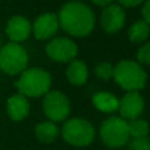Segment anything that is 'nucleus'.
<instances>
[{"label": "nucleus", "mask_w": 150, "mask_h": 150, "mask_svg": "<svg viewBox=\"0 0 150 150\" xmlns=\"http://www.w3.org/2000/svg\"><path fill=\"white\" fill-rule=\"evenodd\" d=\"M58 26H59V23H58V16L55 13H42L38 17L36 18V21L32 25V32H33L34 37L37 40H47L52 38L58 30Z\"/></svg>", "instance_id": "9b49d317"}, {"label": "nucleus", "mask_w": 150, "mask_h": 150, "mask_svg": "<svg viewBox=\"0 0 150 150\" xmlns=\"http://www.w3.org/2000/svg\"><path fill=\"white\" fill-rule=\"evenodd\" d=\"M46 54L50 59L55 62H69L73 61L78 54L76 44L66 37H57L52 40L45 47Z\"/></svg>", "instance_id": "6e6552de"}, {"label": "nucleus", "mask_w": 150, "mask_h": 150, "mask_svg": "<svg viewBox=\"0 0 150 150\" xmlns=\"http://www.w3.org/2000/svg\"><path fill=\"white\" fill-rule=\"evenodd\" d=\"M145 101L138 91H128L121 100H119V111L124 120H133L140 117L144 112Z\"/></svg>", "instance_id": "1a4fd4ad"}, {"label": "nucleus", "mask_w": 150, "mask_h": 150, "mask_svg": "<svg viewBox=\"0 0 150 150\" xmlns=\"http://www.w3.org/2000/svg\"><path fill=\"white\" fill-rule=\"evenodd\" d=\"M58 23L65 32L75 37H84L95 26V15L87 4L82 1H69L61 8Z\"/></svg>", "instance_id": "f257e3e1"}, {"label": "nucleus", "mask_w": 150, "mask_h": 150, "mask_svg": "<svg viewBox=\"0 0 150 150\" xmlns=\"http://www.w3.org/2000/svg\"><path fill=\"white\" fill-rule=\"evenodd\" d=\"M42 108L44 113L50 121H63L70 113V101L61 91H49L45 93Z\"/></svg>", "instance_id": "0eeeda50"}, {"label": "nucleus", "mask_w": 150, "mask_h": 150, "mask_svg": "<svg viewBox=\"0 0 150 150\" xmlns=\"http://www.w3.org/2000/svg\"><path fill=\"white\" fill-rule=\"evenodd\" d=\"M129 150H150V138L146 137H134L129 142Z\"/></svg>", "instance_id": "aec40b11"}, {"label": "nucleus", "mask_w": 150, "mask_h": 150, "mask_svg": "<svg viewBox=\"0 0 150 150\" xmlns=\"http://www.w3.org/2000/svg\"><path fill=\"white\" fill-rule=\"evenodd\" d=\"M34 133H36V137L38 138V141H41L44 144H52L58 137L59 130H58V127L55 125V122L49 120V121H42L40 124H37L36 128H34Z\"/></svg>", "instance_id": "dca6fc26"}, {"label": "nucleus", "mask_w": 150, "mask_h": 150, "mask_svg": "<svg viewBox=\"0 0 150 150\" xmlns=\"http://www.w3.org/2000/svg\"><path fill=\"white\" fill-rule=\"evenodd\" d=\"M112 1H113V0H92L93 4L100 5V7H107V5L112 4Z\"/></svg>", "instance_id": "b1692460"}, {"label": "nucleus", "mask_w": 150, "mask_h": 150, "mask_svg": "<svg viewBox=\"0 0 150 150\" xmlns=\"http://www.w3.org/2000/svg\"><path fill=\"white\" fill-rule=\"evenodd\" d=\"M129 134L132 138L134 137H146L149 133V124L142 119H133L128 122Z\"/></svg>", "instance_id": "a211bd4d"}, {"label": "nucleus", "mask_w": 150, "mask_h": 150, "mask_svg": "<svg viewBox=\"0 0 150 150\" xmlns=\"http://www.w3.org/2000/svg\"><path fill=\"white\" fill-rule=\"evenodd\" d=\"M5 33L11 42L21 44L29 38L32 33V24L24 16H13L8 20Z\"/></svg>", "instance_id": "f8f14e48"}, {"label": "nucleus", "mask_w": 150, "mask_h": 150, "mask_svg": "<svg viewBox=\"0 0 150 150\" xmlns=\"http://www.w3.org/2000/svg\"><path fill=\"white\" fill-rule=\"evenodd\" d=\"M144 0H119V3L124 7H137Z\"/></svg>", "instance_id": "5701e85b"}, {"label": "nucleus", "mask_w": 150, "mask_h": 150, "mask_svg": "<svg viewBox=\"0 0 150 150\" xmlns=\"http://www.w3.org/2000/svg\"><path fill=\"white\" fill-rule=\"evenodd\" d=\"M101 28L107 33H117L125 24V12L120 5L109 4L104 7V11L100 16Z\"/></svg>", "instance_id": "9d476101"}, {"label": "nucleus", "mask_w": 150, "mask_h": 150, "mask_svg": "<svg viewBox=\"0 0 150 150\" xmlns=\"http://www.w3.org/2000/svg\"><path fill=\"white\" fill-rule=\"evenodd\" d=\"M26 50L16 42H8L0 47V70L7 75H20L28 67Z\"/></svg>", "instance_id": "20e7f679"}, {"label": "nucleus", "mask_w": 150, "mask_h": 150, "mask_svg": "<svg viewBox=\"0 0 150 150\" xmlns=\"http://www.w3.org/2000/svg\"><path fill=\"white\" fill-rule=\"evenodd\" d=\"M137 59L140 65H148L150 66V44H145L138 49L137 52Z\"/></svg>", "instance_id": "412c9836"}, {"label": "nucleus", "mask_w": 150, "mask_h": 150, "mask_svg": "<svg viewBox=\"0 0 150 150\" xmlns=\"http://www.w3.org/2000/svg\"><path fill=\"white\" fill-rule=\"evenodd\" d=\"M50 86H52L50 74L40 67L25 69L16 82V88L18 90V93L26 98L44 96L46 92H49Z\"/></svg>", "instance_id": "f03ea898"}, {"label": "nucleus", "mask_w": 150, "mask_h": 150, "mask_svg": "<svg viewBox=\"0 0 150 150\" xmlns=\"http://www.w3.org/2000/svg\"><path fill=\"white\" fill-rule=\"evenodd\" d=\"M95 74L99 79L108 80L113 76V66L108 62H101L95 67Z\"/></svg>", "instance_id": "6ab92c4d"}, {"label": "nucleus", "mask_w": 150, "mask_h": 150, "mask_svg": "<svg viewBox=\"0 0 150 150\" xmlns=\"http://www.w3.org/2000/svg\"><path fill=\"white\" fill-rule=\"evenodd\" d=\"M142 17H144V21L150 25V0L145 1V4L142 7Z\"/></svg>", "instance_id": "4be33fe9"}, {"label": "nucleus", "mask_w": 150, "mask_h": 150, "mask_svg": "<svg viewBox=\"0 0 150 150\" xmlns=\"http://www.w3.org/2000/svg\"><path fill=\"white\" fill-rule=\"evenodd\" d=\"M92 103L95 108L104 113H111L119 109V99L111 92L100 91V92L93 93Z\"/></svg>", "instance_id": "4468645a"}, {"label": "nucleus", "mask_w": 150, "mask_h": 150, "mask_svg": "<svg viewBox=\"0 0 150 150\" xmlns=\"http://www.w3.org/2000/svg\"><path fill=\"white\" fill-rule=\"evenodd\" d=\"M100 137L104 145H107L108 148L116 149L124 146L130 140L128 121L122 117H109V119H107L101 124Z\"/></svg>", "instance_id": "423d86ee"}, {"label": "nucleus", "mask_w": 150, "mask_h": 150, "mask_svg": "<svg viewBox=\"0 0 150 150\" xmlns=\"http://www.w3.org/2000/svg\"><path fill=\"white\" fill-rule=\"evenodd\" d=\"M67 80L74 86H82L87 82L88 78V69L83 61L73 59L66 70Z\"/></svg>", "instance_id": "2eb2a0df"}, {"label": "nucleus", "mask_w": 150, "mask_h": 150, "mask_svg": "<svg viewBox=\"0 0 150 150\" xmlns=\"http://www.w3.org/2000/svg\"><path fill=\"white\" fill-rule=\"evenodd\" d=\"M7 113L12 121H23L28 117L30 105L28 98L21 93H15L7 100Z\"/></svg>", "instance_id": "ddd939ff"}, {"label": "nucleus", "mask_w": 150, "mask_h": 150, "mask_svg": "<svg viewBox=\"0 0 150 150\" xmlns=\"http://www.w3.org/2000/svg\"><path fill=\"white\" fill-rule=\"evenodd\" d=\"M0 47H1V45H0Z\"/></svg>", "instance_id": "393cba45"}, {"label": "nucleus", "mask_w": 150, "mask_h": 150, "mask_svg": "<svg viewBox=\"0 0 150 150\" xmlns=\"http://www.w3.org/2000/svg\"><path fill=\"white\" fill-rule=\"evenodd\" d=\"M115 82L127 91H138L145 87L148 75L140 63L125 59L113 67Z\"/></svg>", "instance_id": "7ed1b4c3"}, {"label": "nucleus", "mask_w": 150, "mask_h": 150, "mask_svg": "<svg viewBox=\"0 0 150 150\" xmlns=\"http://www.w3.org/2000/svg\"><path fill=\"white\" fill-rule=\"evenodd\" d=\"M62 137L67 144L76 148L88 146L95 138V128L84 119H70L62 127Z\"/></svg>", "instance_id": "39448f33"}, {"label": "nucleus", "mask_w": 150, "mask_h": 150, "mask_svg": "<svg viewBox=\"0 0 150 150\" xmlns=\"http://www.w3.org/2000/svg\"><path fill=\"white\" fill-rule=\"evenodd\" d=\"M149 33H150V25L148 23H145L144 20H140V21H136L129 28L128 37L134 44H141V42H144L149 37Z\"/></svg>", "instance_id": "f3484780"}]
</instances>
